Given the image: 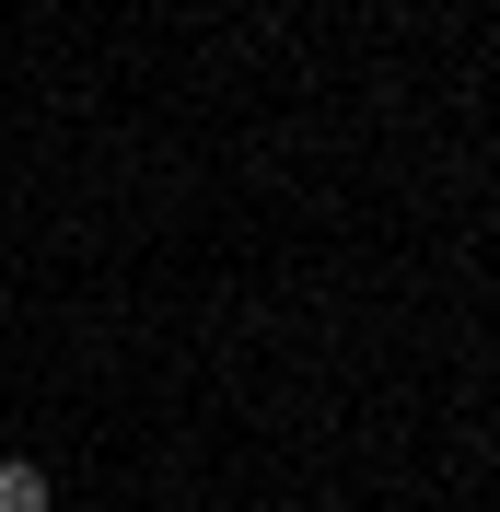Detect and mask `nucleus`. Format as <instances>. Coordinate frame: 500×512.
<instances>
[{"instance_id": "1", "label": "nucleus", "mask_w": 500, "mask_h": 512, "mask_svg": "<svg viewBox=\"0 0 500 512\" xmlns=\"http://www.w3.org/2000/svg\"><path fill=\"white\" fill-rule=\"evenodd\" d=\"M0 512H47V466H35V454L0 466Z\"/></svg>"}]
</instances>
